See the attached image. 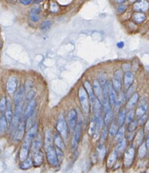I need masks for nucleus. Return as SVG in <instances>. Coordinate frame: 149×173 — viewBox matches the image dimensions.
Listing matches in <instances>:
<instances>
[{
    "instance_id": "f257e3e1",
    "label": "nucleus",
    "mask_w": 149,
    "mask_h": 173,
    "mask_svg": "<svg viewBox=\"0 0 149 173\" xmlns=\"http://www.w3.org/2000/svg\"><path fill=\"white\" fill-rule=\"evenodd\" d=\"M37 124H33V126L29 129L26 136L23 140V144H22L20 153H19V159L21 162L26 160L28 158L29 151L32 148V140L35 139V136L37 135Z\"/></svg>"
},
{
    "instance_id": "f03ea898",
    "label": "nucleus",
    "mask_w": 149,
    "mask_h": 173,
    "mask_svg": "<svg viewBox=\"0 0 149 173\" xmlns=\"http://www.w3.org/2000/svg\"><path fill=\"white\" fill-rule=\"evenodd\" d=\"M16 106V111H15V114L13 115L12 122L10 124V133H11L12 137L13 138H14L18 126L20 122V117H21L22 111H23V102H20V104Z\"/></svg>"
},
{
    "instance_id": "7ed1b4c3",
    "label": "nucleus",
    "mask_w": 149,
    "mask_h": 173,
    "mask_svg": "<svg viewBox=\"0 0 149 173\" xmlns=\"http://www.w3.org/2000/svg\"><path fill=\"white\" fill-rule=\"evenodd\" d=\"M78 97H79L80 103H81V107L84 113L88 114L90 110V105L88 101V95L85 91V88L81 87L78 91Z\"/></svg>"
},
{
    "instance_id": "20e7f679",
    "label": "nucleus",
    "mask_w": 149,
    "mask_h": 173,
    "mask_svg": "<svg viewBox=\"0 0 149 173\" xmlns=\"http://www.w3.org/2000/svg\"><path fill=\"white\" fill-rule=\"evenodd\" d=\"M56 129L58 132L61 135L63 139H66L68 134V129H67V124L64 119L62 115L59 117L56 124Z\"/></svg>"
},
{
    "instance_id": "39448f33",
    "label": "nucleus",
    "mask_w": 149,
    "mask_h": 173,
    "mask_svg": "<svg viewBox=\"0 0 149 173\" xmlns=\"http://www.w3.org/2000/svg\"><path fill=\"white\" fill-rule=\"evenodd\" d=\"M135 150L133 146L131 145L127 150L125 151L124 155V165L125 167L128 168L132 165L133 163L134 159H135Z\"/></svg>"
},
{
    "instance_id": "423d86ee",
    "label": "nucleus",
    "mask_w": 149,
    "mask_h": 173,
    "mask_svg": "<svg viewBox=\"0 0 149 173\" xmlns=\"http://www.w3.org/2000/svg\"><path fill=\"white\" fill-rule=\"evenodd\" d=\"M46 151V156H47V160H48V163L53 167H57L59 166V159L57 158L56 153V150L54 149V147L49 148L48 149L45 150Z\"/></svg>"
},
{
    "instance_id": "0eeeda50",
    "label": "nucleus",
    "mask_w": 149,
    "mask_h": 173,
    "mask_svg": "<svg viewBox=\"0 0 149 173\" xmlns=\"http://www.w3.org/2000/svg\"><path fill=\"white\" fill-rule=\"evenodd\" d=\"M81 131H82V125H81V122H78L77 124L76 127H75L74 135H73V140H72V149H73V150H75L78 148L80 140H81Z\"/></svg>"
},
{
    "instance_id": "6e6552de",
    "label": "nucleus",
    "mask_w": 149,
    "mask_h": 173,
    "mask_svg": "<svg viewBox=\"0 0 149 173\" xmlns=\"http://www.w3.org/2000/svg\"><path fill=\"white\" fill-rule=\"evenodd\" d=\"M26 120H24L23 118L22 121H20V124H19L18 126L17 130H16V132L14 136V142L16 143H20V141L23 139V135H24L25 130H26Z\"/></svg>"
},
{
    "instance_id": "1a4fd4ad",
    "label": "nucleus",
    "mask_w": 149,
    "mask_h": 173,
    "mask_svg": "<svg viewBox=\"0 0 149 173\" xmlns=\"http://www.w3.org/2000/svg\"><path fill=\"white\" fill-rule=\"evenodd\" d=\"M77 119H78V115H77L76 111L75 110H71L67 115L69 129L71 133L74 132L77 125Z\"/></svg>"
},
{
    "instance_id": "9d476101",
    "label": "nucleus",
    "mask_w": 149,
    "mask_h": 173,
    "mask_svg": "<svg viewBox=\"0 0 149 173\" xmlns=\"http://www.w3.org/2000/svg\"><path fill=\"white\" fill-rule=\"evenodd\" d=\"M18 80L16 77H10L7 82V91L9 94H13L17 91Z\"/></svg>"
},
{
    "instance_id": "9b49d317",
    "label": "nucleus",
    "mask_w": 149,
    "mask_h": 173,
    "mask_svg": "<svg viewBox=\"0 0 149 173\" xmlns=\"http://www.w3.org/2000/svg\"><path fill=\"white\" fill-rule=\"evenodd\" d=\"M134 10L137 12H146L149 10V2L147 0H138L134 4Z\"/></svg>"
},
{
    "instance_id": "f8f14e48",
    "label": "nucleus",
    "mask_w": 149,
    "mask_h": 173,
    "mask_svg": "<svg viewBox=\"0 0 149 173\" xmlns=\"http://www.w3.org/2000/svg\"><path fill=\"white\" fill-rule=\"evenodd\" d=\"M121 79H122V71L121 69H117L115 72L114 78L113 80V88L116 91H120L121 88Z\"/></svg>"
},
{
    "instance_id": "ddd939ff",
    "label": "nucleus",
    "mask_w": 149,
    "mask_h": 173,
    "mask_svg": "<svg viewBox=\"0 0 149 173\" xmlns=\"http://www.w3.org/2000/svg\"><path fill=\"white\" fill-rule=\"evenodd\" d=\"M93 90L97 98L100 100L102 104L103 102V95H102V87L99 82L98 80H94L93 82Z\"/></svg>"
},
{
    "instance_id": "4468645a",
    "label": "nucleus",
    "mask_w": 149,
    "mask_h": 173,
    "mask_svg": "<svg viewBox=\"0 0 149 173\" xmlns=\"http://www.w3.org/2000/svg\"><path fill=\"white\" fill-rule=\"evenodd\" d=\"M107 88H108V92H109V97H110V102L111 105L115 106L116 102L118 100L117 93H116V89L113 88V85L112 83L107 82Z\"/></svg>"
},
{
    "instance_id": "2eb2a0df",
    "label": "nucleus",
    "mask_w": 149,
    "mask_h": 173,
    "mask_svg": "<svg viewBox=\"0 0 149 173\" xmlns=\"http://www.w3.org/2000/svg\"><path fill=\"white\" fill-rule=\"evenodd\" d=\"M83 85H84V88H85V90L86 91L87 94H88V98H89L90 102H91V105H92V106L94 107V102H95L96 98H95V94H94V90H93L92 86H91V83H89V81H85Z\"/></svg>"
},
{
    "instance_id": "dca6fc26",
    "label": "nucleus",
    "mask_w": 149,
    "mask_h": 173,
    "mask_svg": "<svg viewBox=\"0 0 149 173\" xmlns=\"http://www.w3.org/2000/svg\"><path fill=\"white\" fill-rule=\"evenodd\" d=\"M36 105H37V102L35 100H32V101L29 102V105H28L27 106V108H26V112H25L24 115H23V119L26 121V120L29 119L31 116L33 115L34 111H35V107H36Z\"/></svg>"
},
{
    "instance_id": "f3484780",
    "label": "nucleus",
    "mask_w": 149,
    "mask_h": 173,
    "mask_svg": "<svg viewBox=\"0 0 149 173\" xmlns=\"http://www.w3.org/2000/svg\"><path fill=\"white\" fill-rule=\"evenodd\" d=\"M33 154V165L35 167H40L42 165L44 161V155L43 153L40 150Z\"/></svg>"
},
{
    "instance_id": "a211bd4d",
    "label": "nucleus",
    "mask_w": 149,
    "mask_h": 173,
    "mask_svg": "<svg viewBox=\"0 0 149 173\" xmlns=\"http://www.w3.org/2000/svg\"><path fill=\"white\" fill-rule=\"evenodd\" d=\"M42 136H41V134H38L37 135L35 136V140H34V142L32 144V148H31L32 150V153L40 150L41 147H42Z\"/></svg>"
},
{
    "instance_id": "6ab92c4d",
    "label": "nucleus",
    "mask_w": 149,
    "mask_h": 173,
    "mask_svg": "<svg viewBox=\"0 0 149 173\" xmlns=\"http://www.w3.org/2000/svg\"><path fill=\"white\" fill-rule=\"evenodd\" d=\"M25 94V88L23 85L19 88L18 90H17L16 91V94L14 97V102L16 104V105L20 104V102H23V97H24Z\"/></svg>"
},
{
    "instance_id": "aec40b11",
    "label": "nucleus",
    "mask_w": 149,
    "mask_h": 173,
    "mask_svg": "<svg viewBox=\"0 0 149 173\" xmlns=\"http://www.w3.org/2000/svg\"><path fill=\"white\" fill-rule=\"evenodd\" d=\"M147 109H148V105L146 103V100H144V98L141 100L140 102L139 107L136 110V115L138 118H141L142 115H143L146 113Z\"/></svg>"
},
{
    "instance_id": "412c9836",
    "label": "nucleus",
    "mask_w": 149,
    "mask_h": 173,
    "mask_svg": "<svg viewBox=\"0 0 149 173\" xmlns=\"http://www.w3.org/2000/svg\"><path fill=\"white\" fill-rule=\"evenodd\" d=\"M5 117L8 125H10L13 117V109H12V102L10 100H7V108H6L5 110Z\"/></svg>"
},
{
    "instance_id": "4be33fe9",
    "label": "nucleus",
    "mask_w": 149,
    "mask_h": 173,
    "mask_svg": "<svg viewBox=\"0 0 149 173\" xmlns=\"http://www.w3.org/2000/svg\"><path fill=\"white\" fill-rule=\"evenodd\" d=\"M134 82V75L132 72H126L124 76V83L126 88H129L131 85L133 84Z\"/></svg>"
},
{
    "instance_id": "5701e85b",
    "label": "nucleus",
    "mask_w": 149,
    "mask_h": 173,
    "mask_svg": "<svg viewBox=\"0 0 149 173\" xmlns=\"http://www.w3.org/2000/svg\"><path fill=\"white\" fill-rule=\"evenodd\" d=\"M53 139L52 134L49 129H46L45 132V140H44V144H45V149L47 150L49 148L53 147Z\"/></svg>"
},
{
    "instance_id": "b1692460",
    "label": "nucleus",
    "mask_w": 149,
    "mask_h": 173,
    "mask_svg": "<svg viewBox=\"0 0 149 173\" xmlns=\"http://www.w3.org/2000/svg\"><path fill=\"white\" fill-rule=\"evenodd\" d=\"M138 99H139V96L138 94L135 93V94H132L131 96L130 99L128 101L127 104H126V109L128 110H131V109H133L135 107V106L136 105V104L138 103Z\"/></svg>"
},
{
    "instance_id": "393cba45",
    "label": "nucleus",
    "mask_w": 149,
    "mask_h": 173,
    "mask_svg": "<svg viewBox=\"0 0 149 173\" xmlns=\"http://www.w3.org/2000/svg\"><path fill=\"white\" fill-rule=\"evenodd\" d=\"M40 13V7H34L32 10H31L30 13H29V18H30L31 20L33 22H37L39 20V13Z\"/></svg>"
},
{
    "instance_id": "a878e982",
    "label": "nucleus",
    "mask_w": 149,
    "mask_h": 173,
    "mask_svg": "<svg viewBox=\"0 0 149 173\" xmlns=\"http://www.w3.org/2000/svg\"><path fill=\"white\" fill-rule=\"evenodd\" d=\"M118 153L117 151L115 150H113V151L111 152V153L110 154V156H108V159H107V166L108 168H111L113 166V165L115 164V162H116L118 158Z\"/></svg>"
},
{
    "instance_id": "bb28decb",
    "label": "nucleus",
    "mask_w": 149,
    "mask_h": 173,
    "mask_svg": "<svg viewBox=\"0 0 149 173\" xmlns=\"http://www.w3.org/2000/svg\"><path fill=\"white\" fill-rule=\"evenodd\" d=\"M7 126H8V124H7L6 117L4 115H1L0 117V134L1 135H2L6 132Z\"/></svg>"
},
{
    "instance_id": "cd10ccee",
    "label": "nucleus",
    "mask_w": 149,
    "mask_h": 173,
    "mask_svg": "<svg viewBox=\"0 0 149 173\" xmlns=\"http://www.w3.org/2000/svg\"><path fill=\"white\" fill-rule=\"evenodd\" d=\"M144 137V132L143 130L141 129L138 131V132L137 133L136 136H135V140H134V144L136 147H138V146L141 145L143 143V140Z\"/></svg>"
},
{
    "instance_id": "c85d7f7f",
    "label": "nucleus",
    "mask_w": 149,
    "mask_h": 173,
    "mask_svg": "<svg viewBox=\"0 0 149 173\" xmlns=\"http://www.w3.org/2000/svg\"><path fill=\"white\" fill-rule=\"evenodd\" d=\"M133 19L137 23H141L145 20V15L143 12H136L134 13Z\"/></svg>"
},
{
    "instance_id": "c756f323",
    "label": "nucleus",
    "mask_w": 149,
    "mask_h": 173,
    "mask_svg": "<svg viewBox=\"0 0 149 173\" xmlns=\"http://www.w3.org/2000/svg\"><path fill=\"white\" fill-rule=\"evenodd\" d=\"M125 127L124 126H121V128L118 130L117 133L116 134V137H115V142L116 143H119L120 141H121L124 138V134H125Z\"/></svg>"
},
{
    "instance_id": "7c9ffc66",
    "label": "nucleus",
    "mask_w": 149,
    "mask_h": 173,
    "mask_svg": "<svg viewBox=\"0 0 149 173\" xmlns=\"http://www.w3.org/2000/svg\"><path fill=\"white\" fill-rule=\"evenodd\" d=\"M106 154V149L105 147L103 144L100 143V145L97 147V156H98L99 159L100 161H102L105 157Z\"/></svg>"
},
{
    "instance_id": "2f4dec72",
    "label": "nucleus",
    "mask_w": 149,
    "mask_h": 173,
    "mask_svg": "<svg viewBox=\"0 0 149 173\" xmlns=\"http://www.w3.org/2000/svg\"><path fill=\"white\" fill-rule=\"evenodd\" d=\"M126 140L124 138L121 141L118 143L117 146H116V150L117 151L118 154H119V153H123V152L125 150V149H126Z\"/></svg>"
},
{
    "instance_id": "473e14b6",
    "label": "nucleus",
    "mask_w": 149,
    "mask_h": 173,
    "mask_svg": "<svg viewBox=\"0 0 149 173\" xmlns=\"http://www.w3.org/2000/svg\"><path fill=\"white\" fill-rule=\"evenodd\" d=\"M54 143H55L56 147L59 148L61 150H64L65 148V145H64L62 137H61L58 134H55V137H54Z\"/></svg>"
},
{
    "instance_id": "72a5a7b5",
    "label": "nucleus",
    "mask_w": 149,
    "mask_h": 173,
    "mask_svg": "<svg viewBox=\"0 0 149 173\" xmlns=\"http://www.w3.org/2000/svg\"><path fill=\"white\" fill-rule=\"evenodd\" d=\"M33 166V161L30 159H26L23 162H22V164L20 165V169H23V170H27L29 169L31 167Z\"/></svg>"
},
{
    "instance_id": "f704fd0d",
    "label": "nucleus",
    "mask_w": 149,
    "mask_h": 173,
    "mask_svg": "<svg viewBox=\"0 0 149 173\" xmlns=\"http://www.w3.org/2000/svg\"><path fill=\"white\" fill-rule=\"evenodd\" d=\"M147 146L145 143H142L140 145L139 149H138V157L143 159L145 157L147 154Z\"/></svg>"
},
{
    "instance_id": "c9c22d12",
    "label": "nucleus",
    "mask_w": 149,
    "mask_h": 173,
    "mask_svg": "<svg viewBox=\"0 0 149 173\" xmlns=\"http://www.w3.org/2000/svg\"><path fill=\"white\" fill-rule=\"evenodd\" d=\"M113 119V113L111 110L107 111V113H105V115L104 123L105 124L106 126H108L110 125V124H111Z\"/></svg>"
},
{
    "instance_id": "e433bc0d",
    "label": "nucleus",
    "mask_w": 149,
    "mask_h": 173,
    "mask_svg": "<svg viewBox=\"0 0 149 173\" xmlns=\"http://www.w3.org/2000/svg\"><path fill=\"white\" fill-rule=\"evenodd\" d=\"M125 119H126V110H121L118 117V126H122L125 123Z\"/></svg>"
},
{
    "instance_id": "4c0bfd02",
    "label": "nucleus",
    "mask_w": 149,
    "mask_h": 173,
    "mask_svg": "<svg viewBox=\"0 0 149 173\" xmlns=\"http://www.w3.org/2000/svg\"><path fill=\"white\" fill-rule=\"evenodd\" d=\"M96 132V121L95 118H92L91 120V122H90V126L89 129H88V134L90 136L94 135V133Z\"/></svg>"
},
{
    "instance_id": "58836bf2",
    "label": "nucleus",
    "mask_w": 149,
    "mask_h": 173,
    "mask_svg": "<svg viewBox=\"0 0 149 173\" xmlns=\"http://www.w3.org/2000/svg\"><path fill=\"white\" fill-rule=\"evenodd\" d=\"M135 117V111L133 110V109H131L129 110V111L128 112L127 115H126V119H125V123L126 124H129V123L132 122L133 121V118Z\"/></svg>"
},
{
    "instance_id": "ea45409f",
    "label": "nucleus",
    "mask_w": 149,
    "mask_h": 173,
    "mask_svg": "<svg viewBox=\"0 0 149 173\" xmlns=\"http://www.w3.org/2000/svg\"><path fill=\"white\" fill-rule=\"evenodd\" d=\"M128 125H129L128 126V131H129V133H132L134 132V131H135L137 129V127H138V121H132V122L129 123Z\"/></svg>"
},
{
    "instance_id": "a19ab883",
    "label": "nucleus",
    "mask_w": 149,
    "mask_h": 173,
    "mask_svg": "<svg viewBox=\"0 0 149 173\" xmlns=\"http://www.w3.org/2000/svg\"><path fill=\"white\" fill-rule=\"evenodd\" d=\"M117 131H118L117 126H116L114 123H113V124H111V126H110V130H109V135H110V137H115L116 133H117Z\"/></svg>"
},
{
    "instance_id": "79ce46f5",
    "label": "nucleus",
    "mask_w": 149,
    "mask_h": 173,
    "mask_svg": "<svg viewBox=\"0 0 149 173\" xmlns=\"http://www.w3.org/2000/svg\"><path fill=\"white\" fill-rule=\"evenodd\" d=\"M6 108H7V99L3 97L0 100V111L2 113H4Z\"/></svg>"
},
{
    "instance_id": "37998d69",
    "label": "nucleus",
    "mask_w": 149,
    "mask_h": 173,
    "mask_svg": "<svg viewBox=\"0 0 149 173\" xmlns=\"http://www.w3.org/2000/svg\"><path fill=\"white\" fill-rule=\"evenodd\" d=\"M52 23L50 20H45V21L42 22L40 25V29L42 31H47L51 28Z\"/></svg>"
},
{
    "instance_id": "c03bdc74",
    "label": "nucleus",
    "mask_w": 149,
    "mask_h": 173,
    "mask_svg": "<svg viewBox=\"0 0 149 173\" xmlns=\"http://www.w3.org/2000/svg\"><path fill=\"white\" fill-rule=\"evenodd\" d=\"M55 150H56V153L57 158H58L59 159V162H61L63 161V159H64V153H63V150H61V149H60L59 148L56 146Z\"/></svg>"
},
{
    "instance_id": "a18cd8bd",
    "label": "nucleus",
    "mask_w": 149,
    "mask_h": 173,
    "mask_svg": "<svg viewBox=\"0 0 149 173\" xmlns=\"http://www.w3.org/2000/svg\"><path fill=\"white\" fill-rule=\"evenodd\" d=\"M34 97H35V91L33 89L29 90L28 91L27 94L26 96V102H29L30 101H32L33 100Z\"/></svg>"
},
{
    "instance_id": "49530a36",
    "label": "nucleus",
    "mask_w": 149,
    "mask_h": 173,
    "mask_svg": "<svg viewBox=\"0 0 149 173\" xmlns=\"http://www.w3.org/2000/svg\"><path fill=\"white\" fill-rule=\"evenodd\" d=\"M107 126H106L104 129L102 130V132L101 134V138H100V143L103 144L105 142L106 138H107Z\"/></svg>"
},
{
    "instance_id": "de8ad7c7",
    "label": "nucleus",
    "mask_w": 149,
    "mask_h": 173,
    "mask_svg": "<svg viewBox=\"0 0 149 173\" xmlns=\"http://www.w3.org/2000/svg\"><path fill=\"white\" fill-rule=\"evenodd\" d=\"M59 10V7L58 4L56 3H51V11L52 13H56Z\"/></svg>"
},
{
    "instance_id": "09e8293b",
    "label": "nucleus",
    "mask_w": 149,
    "mask_h": 173,
    "mask_svg": "<svg viewBox=\"0 0 149 173\" xmlns=\"http://www.w3.org/2000/svg\"><path fill=\"white\" fill-rule=\"evenodd\" d=\"M99 82L100 83V84H101L102 87L104 86L106 84V80H105V77L104 76V75L103 74H100V75H99Z\"/></svg>"
},
{
    "instance_id": "8fccbe9b",
    "label": "nucleus",
    "mask_w": 149,
    "mask_h": 173,
    "mask_svg": "<svg viewBox=\"0 0 149 173\" xmlns=\"http://www.w3.org/2000/svg\"><path fill=\"white\" fill-rule=\"evenodd\" d=\"M147 118H148V116H147V115H145L144 114L143 115H142V116L139 119V121H138V124H139V125H143V124H144V123L147 120Z\"/></svg>"
},
{
    "instance_id": "3c124183",
    "label": "nucleus",
    "mask_w": 149,
    "mask_h": 173,
    "mask_svg": "<svg viewBox=\"0 0 149 173\" xmlns=\"http://www.w3.org/2000/svg\"><path fill=\"white\" fill-rule=\"evenodd\" d=\"M126 6L125 4H121L119 5V7H118V13H123L126 11Z\"/></svg>"
},
{
    "instance_id": "603ef678",
    "label": "nucleus",
    "mask_w": 149,
    "mask_h": 173,
    "mask_svg": "<svg viewBox=\"0 0 149 173\" xmlns=\"http://www.w3.org/2000/svg\"><path fill=\"white\" fill-rule=\"evenodd\" d=\"M129 69H130V65L129 64H125L123 65V69L125 72H128Z\"/></svg>"
},
{
    "instance_id": "864d4df0",
    "label": "nucleus",
    "mask_w": 149,
    "mask_h": 173,
    "mask_svg": "<svg viewBox=\"0 0 149 173\" xmlns=\"http://www.w3.org/2000/svg\"><path fill=\"white\" fill-rule=\"evenodd\" d=\"M20 2L23 4H25V5H27V4H31L32 0H20Z\"/></svg>"
},
{
    "instance_id": "5fc2aeb1",
    "label": "nucleus",
    "mask_w": 149,
    "mask_h": 173,
    "mask_svg": "<svg viewBox=\"0 0 149 173\" xmlns=\"http://www.w3.org/2000/svg\"><path fill=\"white\" fill-rule=\"evenodd\" d=\"M145 144H146L147 148L149 149V134H148V137H147V139H146V143H145Z\"/></svg>"
},
{
    "instance_id": "6e6d98bb",
    "label": "nucleus",
    "mask_w": 149,
    "mask_h": 173,
    "mask_svg": "<svg viewBox=\"0 0 149 173\" xmlns=\"http://www.w3.org/2000/svg\"><path fill=\"white\" fill-rule=\"evenodd\" d=\"M115 1H116V2L119 3V4H123L124 2L126 1V0H115Z\"/></svg>"
},
{
    "instance_id": "4d7b16f0",
    "label": "nucleus",
    "mask_w": 149,
    "mask_h": 173,
    "mask_svg": "<svg viewBox=\"0 0 149 173\" xmlns=\"http://www.w3.org/2000/svg\"><path fill=\"white\" fill-rule=\"evenodd\" d=\"M117 45H118V47H119V48H122V47L124 46V42H119Z\"/></svg>"
},
{
    "instance_id": "13d9d810",
    "label": "nucleus",
    "mask_w": 149,
    "mask_h": 173,
    "mask_svg": "<svg viewBox=\"0 0 149 173\" xmlns=\"http://www.w3.org/2000/svg\"><path fill=\"white\" fill-rule=\"evenodd\" d=\"M145 129L149 130V120L148 121H147L146 124H145Z\"/></svg>"
},
{
    "instance_id": "bf43d9fd",
    "label": "nucleus",
    "mask_w": 149,
    "mask_h": 173,
    "mask_svg": "<svg viewBox=\"0 0 149 173\" xmlns=\"http://www.w3.org/2000/svg\"><path fill=\"white\" fill-rule=\"evenodd\" d=\"M1 42H0V48H1Z\"/></svg>"
}]
</instances>
